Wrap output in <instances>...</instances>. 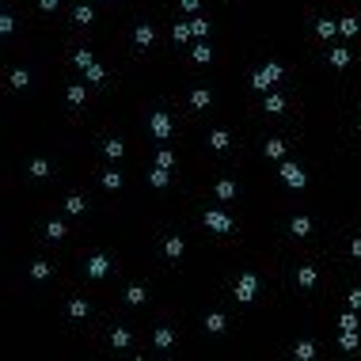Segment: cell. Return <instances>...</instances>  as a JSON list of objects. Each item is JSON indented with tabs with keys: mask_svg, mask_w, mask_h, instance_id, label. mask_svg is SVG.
<instances>
[{
	"mask_svg": "<svg viewBox=\"0 0 361 361\" xmlns=\"http://www.w3.org/2000/svg\"><path fill=\"white\" fill-rule=\"evenodd\" d=\"M209 145H213L217 152H224V148H228V133H224V129H217L213 137H209Z\"/></svg>",
	"mask_w": 361,
	"mask_h": 361,
	"instance_id": "obj_16",
	"label": "cell"
},
{
	"mask_svg": "<svg viewBox=\"0 0 361 361\" xmlns=\"http://www.w3.org/2000/svg\"><path fill=\"white\" fill-rule=\"evenodd\" d=\"M278 80H282V65H278V61H270V65H262V69L251 76V84H255L258 92H266V87L278 84Z\"/></svg>",
	"mask_w": 361,
	"mask_h": 361,
	"instance_id": "obj_1",
	"label": "cell"
},
{
	"mask_svg": "<svg viewBox=\"0 0 361 361\" xmlns=\"http://www.w3.org/2000/svg\"><path fill=\"white\" fill-rule=\"evenodd\" d=\"M111 338H114V346H129V335H126V331H114Z\"/></svg>",
	"mask_w": 361,
	"mask_h": 361,
	"instance_id": "obj_43",
	"label": "cell"
},
{
	"mask_svg": "<svg viewBox=\"0 0 361 361\" xmlns=\"http://www.w3.org/2000/svg\"><path fill=\"white\" fill-rule=\"evenodd\" d=\"M338 35H346V38H357V19H350V16H346L342 23H338Z\"/></svg>",
	"mask_w": 361,
	"mask_h": 361,
	"instance_id": "obj_13",
	"label": "cell"
},
{
	"mask_svg": "<svg viewBox=\"0 0 361 361\" xmlns=\"http://www.w3.org/2000/svg\"><path fill=\"white\" fill-rule=\"evenodd\" d=\"M163 255H167V258H179V255H183V240H167V243H163Z\"/></svg>",
	"mask_w": 361,
	"mask_h": 361,
	"instance_id": "obj_18",
	"label": "cell"
},
{
	"mask_svg": "<svg viewBox=\"0 0 361 361\" xmlns=\"http://www.w3.org/2000/svg\"><path fill=\"white\" fill-rule=\"evenodd\" d=\"M65 206H69V213H84V198H80V194H72Z\"/></svg>",
	"mask_w": 361,
	"mask_h": 361,
	"instance_id": "obj_38",
	"label": "cell"
},
{
	"mask_svg": "<svg viewBox=\"0 0 361 361\" xmlns=\"http://www.w3.org/2000/svg\"><path fill=\"white\" fill-rule=\"evenodd\" d=\"M103 187H107V190H118V187H122V175H118V171H107V175H103Z\"/></svg>",
	"mask_w": 361,
	"mask_h": 361,
	"instance_id": "obj_27",
	"label": "cell"
},
{
	"mask_svg": "<svg viewBox=\"0 0 361 361\" xmlns=\"http://www.w3.org/2000/svg\"><path fill=\"white\" fill-rule=\"evenodd\" d=\"M152 133H156V137H171V118H167V114H163V111H156L152 114Z\"/></svg>",
	"mask_w": 361,
	"mask_h": 361,
	"instance_id": "obj_6",
	"label": "cell"
},
{
	"mask_svg": "<svg viewBox=\"0 0 361 361\" xmlns=\"http://www.w3.org/2000/svg\"><path fill=\"white\" fill-rule=\"evenodd\" d=\"M357 129H361V118H357Z\"/></svg>",
	"mask_w": 361,
	"mask_h": 361,
	"instance_id": "obj_48",
	"label": "cell"
},
{
	"mask_svg": "<svg viewBox=\"0 0 361 361\" xmlns=\"http://www.w3.org/2000/svg\"><path fill=\"white\" fill-rule=\"evenodd\" d=\"M179 4H183V12H198L202 0H179Z\"/></svg>",
	"mask_w": 361,
	"mask_h": 361,
	"instance_id": "obj_46",
	"label": "cell"
},
{
	"mask_svg": "<svg viewBox=\"0 0 361 361\" xmlns=\"http://www.w3.org/2000/svg\"><path fill=\"white\" fill-rule=\"evenodd\" d=\"M31 175H38V179H42V175H50V163H46V160H35V163H31Z\"/></svg>",
	"mask_w": 361,
	"mask_h": 361,
	"instance_id": "obj_37",
	"label": "cell"
},
{
	"mask_svg": "<svg viewBox=\"0 0 361 361\" xmlns=\"http://www.w3.org/2000/svg\"><path fill=\"white\" fill-rule=\"evenodd\" d=\"M297 285H301V289H312V285H316V270L301 266V270H297Z\"/></svg>",
	"mask_w": 361,
	"mask_h": 361,
	"instance_id": "obj_7",
	"label": "cell"
},
{
	"mask_svg": "<svg viewBox=\"0 0 361 361\" xmlns=\"http://www.w3.org/2000/svg\"><path fill=\"white\" fill-rule=\"evenodd\" d=\"M266 111H270V114H282V111H285V99H282L278 92H274V95H266Z\"/></svg>",
	"mask_w": 361,
	"mask_h": 361,
	"instance_id": "obj_14",
	"label": "cell"
},
{
	"mask_svg": "<svg viewBox=\"0 0 361 361\" xmlns=\"http://www.w3.org/2000/svg\"><path fill=\"white\" fill-rule=\"evenodd\" d=\"M76 65H80V69H87V65H92V53L80 50V53H76Z\"/></svg>",
	"mask_w": 361,
	"mask_h": 361,
	"instance_id": "obj_42",
	"label": "cell"
},
{
	"mask_svg": "<svg viewBox=\"0 0 361 361\" xmlns=\"http://www.w3.org/2000/svg\"><path fill=\"white\" fill-rule=\"evenodd\" d=\"M194 61H198V65L213 61V53H209V46H206V42H198V46H194Z\"/></svg>",
	"mask_w": 361,
	"mask_h": 361,
	"instance_id": "obj_17",
	"label": "cell"
},
{
	"mask_svg": "<svg viewBox=\"0 0 361 361\" xmlns=\"http://www.w3.org/2000/svg\"><path fill=\"white\" fill-rule=\"evenodd\" d=\"M87 80H95V84H99V80H103V69H99V65H95V61H92V65H87Z\"/></svg>",
	"mask_w": 361,
	"mask_h": 361,
	"instance_id": "obj_40",
	"label": "cell"
},
{
	"mask_svg": "<svg viewBox=\"0 0 361 361\" xmlns=\"http://www.w3.org/2000/svg\"><path fill=\"white\" fill-rule=\"evenodd\" d=\"M297 357H301V361L316 357V346H312V342H297Z\"/></svg>",
	"mask_w": 361,
	"mask_h": 361,
	"instance_id": "obj_26",
	"label": "cell"
},
{
	"mask_svg": "<svg viewBox=\"0 0 361 361\" xmlns=\"http://www.w3.org/2000/svg\"><path fill=\"white\" fill-rule=\"evenodd\" d=\"M31 278H35V282H42V278H50V266H46V262H35V266H31Z\"/></svg>",
	"mask_w": 361,
	"mask_h": 361,
	"instance_id": "obj_33",
	"label": "cell"
},
{
	"mask_svg": "<svg viewBox=\"0 0 361 361\" xmlns=\"http://www.w3.org/2000/svg\"><path fill=\"white\" fill-rule=\"evenodd\" d=\"M156 167H167V171H171L175 167V152H160L156 156Z\"/></svg>",
	"mask_w": 361,
	"mask_h": 361,
	"instance_id": "obj_28",
	"label": "cell"
},
{
	"mask_svg": "<svg viewBox=\"0 0 361 361\" xmlns=\"http://www.w3.org/2000/svg\"><path fill=\"white\" fill-rule=\"evenodd\" d=\"M72 16H76V23H92V19H95V12L87 8V4H80V8L72 12Z\"/></svg>",
	"mask_w": 361,
	"mask_h": 361,
	"instance_id": "obj_25",
	"label": "cell"
},
{
	"mask_svg": "<svg viewBox=\"0 0 361 361\" xmlns=\"http://www.w3.org/2000/svg\"><path fill=\"white\" fill-rule=\"evenodd\" d=\"M217 198H236V183H217Z\"/></svg>",
	"mask_w": 361,
	"mask_h": 361,
	"instance_id": "obj_19",
	"label": "cell"
},
{
	"mask_svg": "<svg viewBox=\"0 0 361 361\" xmlns=\"http://www.w3.org/2000/svg\"><path fill=\"white\" fill-rule=\"evenodd\" d=\"M107 270H111V258L107 255H92L87 258V278H107Z\"/></svg>",
	"mask_w": 361,
	"mask_h": 361,
	"instance_id": "obj_5",
	"label": "cell"
},
{
	"mask_svg": "<svg viewBox=\"0 0 361 361\" xmlns=\"http://www.w3.org/2000/svg\"><path fill=\"white\" fill-rule=\"evenodd\" d=\"M107 156H111V160H118V156H126V148H122V141H107Z\"/></svg>",
	"mask_w": 361,
	"mask_h": 361,
	"instance_id": "obj_31",
	"label": "cell"
},
{
	"mask_svg": "<svg viewBox=\"0 0 361 361\" xmlns=\"http://www.w3.org/2000/svg\"><path fill=\"white\" fill-rule=\"evenodd\" d=\"M282 179H285V187H293V190L304 187V171L297 167V163H282Z\"/></svg>",
	"mask_w": 361,
	"mask_h": 361,
	"instance_id": "obj_4",
	"label": "cell"
},
{
	"mask_svg": "<svg viewBox=\"0 0 361 361\" xmlns=\"http://www.w3.org/2000/svg\"><path fill=\"white\" fill-rule=\"evenodd\" d=\"M338 327H342V331H357V316H353V312H346V316L338 319Z\"/></svg>",
	"mask_w": 361,
	"mask_h": 361,
	"instance_id": "obj_32",
	"label": "cell"
},
{
	"mask_svg": "<svg viewBox=\"0 0 361 361\" xmlns=\"http://www.w3.org/2000/svg\"><path fill=\"white\" fill-rule=\"evenodd\" d=\"M350 255H353V258H361V240H353V243H350Z\"/></svg>",
	"mask_w": 361,
	"mask_h": 361,
	"instance_id": "obj_47",
	"label": "cell"
},
{
	"mask_svg": "<svg viewBox=\"0 0 361 361\" xmlns=\"http://www.w3.org/2000/svg\"><path fill=\"white\" fill-rule=\"evenodd\" d=\"M69 316H72V319L87 316V304H84V301H72V304H69Z\"/></svg>",
	"mask_w": 361,
	"mask_h": 361,
	"instance_id": "obj_35",
	"label": "cell"
},
{
	"mask_svg": "<svg viewBox=\"0 0 361 361\" xmlns=\"http://www.w3.org/2000/svg\"><path fill=\"white\" fill-rule=\"evenodd\" d=\"M126 297H129V304H141V301H145V289H141V285H129Z\"/></svg>",
	"mask_w": 361,
	"mask_h": 361,
	"instance_id": "obj_36",
	"label": "cell"
},
{
	"mask_svg": "<svg viewBox=\"0 0 361 361\" xmlns=\"http://www.w3.org/2000/svg\"><path fill=\"white\" fill-rule=\"evenodd\" d=\"M12 27H16V19H12V16H0V35H12Z\"/></svg>",
	"mask_w": 361,
	"mask_h": 361,
	"instance_id": "obj_41",
	"label": "cell"
},
{
	"mask_svg": "<svg viewBox=\"0 0 361 361\" xmlns=\"http://www.w3.org/2000/svg\"><path fill=\"white\" fill-rule=\"evenodd\" d=\"M282 152H285V145H282V141H266V156H270V160H278Z\"/></svg>",
	"mask_w": 361,
	"mask_h": 361,
	"instance_id": "obj_34",
	"label": "cell"
},
{
	"mask_svg": "<svg viewBox=\"0 0 361 361\" xmlns=\"http://www.w3.org/2000/svg\"><path fill=\"white\" fill-rule=\"evenodd\" d=\"M206 228H213V232H228V228H232V217H224L221 209H209V213H206Z\"/></svg>",
	"mask_w": 361,
	"mask_h": 361,
	"instance_id": "obj_3",
	"label": "cell"
},
{
	"mask_svg": "<svg viewBox=\"0 0 361 361\" xmlns=\"http://www.w3.org/2000/svg\"><path fill=\"white\" fill-rule=\"evenodd\" d=\"M152 27H137V31H133V42H137V46H152Z\"/></svg>",
	"mask_w": 361,
	"mask_h": 361,
	"instance_id": "obj_10",
	"label": "cell"
},
{
	"mask_svg": "<svg viewBox=\"0 0 361 361\" xmlns=\"http://www.w3.org/2000/svg\"><path fill=\"white\" fill-rule=\"evenodd\" d=\"M69 103H72V107L84 103V87H80V84H72V87H69Z\"/></svg>",
	"mask_w": 361,
	"mask_h": 361,
	"instance_id": "obj_30",
	"label": "cell"
},
{
	"mask_svg": "<svg viewBox=\"0 0 361 361\" xmlns=\"http://www.w3.org/2000/svg\"><path fill=\"white\" fill-rule=\"evenodd\" d=\"M316 35H319V38H335V35H338V23H331V19H319Z\"/></svg>",
	"mask_w": 361,
	"mask_h": 361,
	"instance_id": "obj_9",
	"label": "cell"
},
{
	"mask_svg": "<svg viewBox=\"0 0 361 361\" xmlns=\"http://www.w3.org/2000/svg\"><path fill=\"white\" fill-rule=\"evenodd\" d=\"M350 308H353V312H361V289H353V293H350Z\"/></svg>",
	"mask_w": 361,
	"mask_h": 361,
	"instance_id": "obj_44",
	"label": "cell"
},
{
	"mask_svg": "<svg viewBox=\"0 0 361 361\" xmlns=\"http://www.w3.org/2000/svg\"><path fill=\"white\" fill-rule=\"evenodd\" d=\"M338 342H342V350H357V331H342Z\"/></svg>",
	"mask_w": 361,
	"mask_h": 361,
	"instance_id": "obj_24",
	"label": "cell"
},
{
	"mask_svg": "<svg viewBox=\"0 0 361 361\" xmlns=\"http://www.w3.org/2000/svg\"><path fill=\"white\" fill-rule=\"evenodd\" d=\"M190 35H198V38H206V35H209V23H206V19L198 16V19H194V23H190Z\"/></svg>",
	"mask_w": 361,
	"mask_h": 361,
	"instance_id": "obj_20",
	"label": "cell"
},
{
	"mask_svg": "<svg viewBox=\"0 0 361 361\" xmlns=\"http://www.w3.org/2000/svg\"><path fill=\"white\" fill-rule=\"evenodd\" d=\"M190 107H194V111L209 107V92H194V95H190Z\"/></svg>",
	"mask_w": 361,
	"mask_h": 361,
	"instance_id": "obj_21",
	"label": "cell"
},
{
	"mask_svg": "<svg viewBox=\"0 0 361 361\" xmlns=\"http://www.w3.org/2000/svg\"><path fill=\"white\" fill-rule=\"evenodd\" d=\"M255 289H258V278H255V274H243L240 282H236V301L247 304L251 297H255Z\"/></svg>",
	"mask_w": 361,
	"mask_h": 361,
	"instance_id": "obj_2",
	"label": "cell"
},
{
	"mask_svg": "<svg viewBox=\"0 0 361 361\" xmlns=\"http://www.w3.org/2000/svg\"><path fill=\"white\" fill-rule=\"evenodd\" d=\"M289 228H293V236H308L312 232V221H308V217H293Z\"/></svg>",
	"mask_w": 361,
	"mask_h": 361,
	"instance_id": "obj_8",
	"label": "cell"
},
{
	"mask_svg": "<svg viewBox=\"0 0 361 361\" xmlns=\"http://www.w3.org/2000/svg\"><path fill=\"white\" fill-rule=\"evenodd\" d=\"M57 4H61V0H38V8H42V12H57Z\"/></svg>",
	"mask_w": 361,
	"mask_h": 361,
	"instance_id": "obj_45",
	"label": "cell"
},
{
	"mask_svg": "<svg viewBox=\"0 0 361 361\" xmlns=\"http://www.w3.org/2000/svg\"><path fill=\"white\" fill-rule=\"evenodd\" d=\"M148 183H152V187H167V167H156V171L148 175Z\"/></svg>",
	"mask_w": 361,
	"mask_h": 361,
	"instance_id": "obj_22",
	"label": "cell"
},
{
	"mask_svg": "<svg viewBox=\"0 0 361 361\" xmlns=\"http://www.w3.org/2000/svg\"><path fill=\"white\" fill-rule=\"evenodd\" d=\"M171 342H175V335L167 331V327H160V331H156V346H160V350H167Z\"/></svg>",
	"mask_w": 361,
	"mask_h": 361,
	"instance_id": "obj_15",
	"label": "cell"
},
{
	"mask_svg": "<svg viewBox=\"0 0 361 361\" xmlns=\"http://www.w3.org/2000/svg\"><path fill=\"white\" fill-rule=\"evenodd\" d=\"M206 327L213 331V335H221V331H224V316H221V312H209V316H206Z\"/></svg>",
	"mask_w": 361,
	"mask_h": 361,
	"instance_id": "obj_12",
	"label": "cell"
},
{
	"mask_svg": "<svg viewBox=\"0 0 361 361\" xmlns=\"http://www.w3.org/2000/svg\"><path fill=\"white\" fill-rule=\"evenodd\" d=\"M27 80H31V76H27L23 69H16V72H12V87H27Z\"/></svg>",
	"mask_w": 361,
	"mask_h": 361,
	"instance_id": "obj_39",
	"label": "cell"
},
{
	"mask_svg": "<svg viewBox=\"0 0 361 361\" xmlns=\"http://www.w3.org/2000/svg\"><path fill=\"white\" fill-rule=\"evenodd\" d=\"M331 65H335V69H346V65H350V50H331Z\"/></svg>",
	"mask_w": 361,
	"mask_h": 361,
	"instance_id": "obj_11",
	"label": "cell"
},
{
	"mask_svg": "<svg viewBox=\"0 0 361 361\" xmlns=\"http://www.w3.org/2000/svg\"><path fill=\"white\" fill-rule=\"evenodd\" d=\"M171 38H175V42H187V38H190V27H187V23H175Z\"/></svg>",
	"mask_w": 361,
	"mask_h": 361,
	"instance_id": "obj_29",
	"label": "cell"
},
{
	"mask_svg": "<svg viewBox=\"0 0 361 361\" xmlns=\"http://www.w3.org/2000/svg\"><path fill=\"white\" fill-rule=\"evenodd\" d=\"M46 236H50V240H61V236H65V224H61V221H50V224H46Z\"/></svg>",
	"mask_w": 361,
	"mask_h": 361,
	"instance_id": "obj_23",
	"label": "cell"
}]
</instances>
